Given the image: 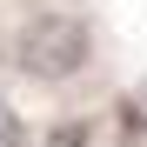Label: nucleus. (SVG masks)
Returning <instances> with one entry per match:
<instances>
[{
	"instance_id": "f257e3e1",
	"label": "nucleus",
	"mask_w": 147,
	"mask_h": 147,
	"mask_svg": "<svg viewBox=\"0 0 147 147\" xmlns=\"http://www.w3.org/2000/svg\"><path fill=\"white\" fill-rule=\"evenodd\" d=\"M13 67L27 74V80H47V87L74 80V74L87 67V27L74 13H34L27 27L13 34Z\"/></svg>"
},
{
	"instance_id": "f03ea898",
	"label": "nucleus",
	"mask_w": 147,
	"mask_h": 147,
	"mask_svg": "<svg viewBox=\"0 0 147 147\" xmlns=\"http://www.w3.org/2000/svg\"><path fill=\"white\" fill-rule=\"evenodd\" d=\"M0 147H20V120H13V107H0Z\"/></svg>"
}]
</instances>
